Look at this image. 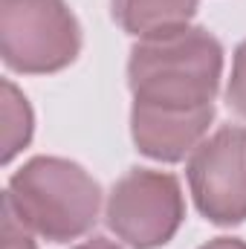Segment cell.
<instances>
[{"label": "cell", "mask_w": 246, "mask_h": 249, "mask_svg": "<svg viewBox=\"0 0 246 249\" xmlns=\"http://www.w3.org/2000/svg\"><path fill=\"white\" fill-rule=\"evenodd\" d=\"M223 78V47L203 26L142 38L127 58L133 105L162 110L211 107Z\"/></svg>", "instance_id": "1"}, {"label": "cell", "mask_w": 246, "mask_h": 249, "mask_svg": "<svg viewBox=\"0 0 246 249\" xmlns=\"http://www.w3.org/2000/svg\"><path fill=\"white\" fill-rule=\"evenodd\" d=\"M3 197L32 232L50 244H70L96 226L102 186L72 160L32 157L9 177Z\"/></svg>", "instance_id": "2"}, {"label": "cell", "mask_w": 246, "mask_h": 249, "mask_svg": "<svg viewBox=\"0 0 246 249\" xmlns=\"http://www.w3.org/2000/svg\"><path fill=\"white\" fill-rule=\"evenodd\" d=\"M81 26L67 0H0V55L23 75H50L78 58Z\"/></svg>", "instance_id": "3"}, {"label": "cell", "mask_w": 246, "mask_h": 249, "mask_svg": "<svg viewBox=\"0 0 246 249\" xmlns=\"http://www.w3.org/2000/svg\"><path fill=\"white\" fill-rule=\"evenodd\" d=\"M105 220L130 249L165 247L185 220L183 186L168 171L130 168L110 188Z\"/></svg>", "instance_id": "4"}, {"label": "cell", "mask_w": 246, "mask_h": 249, "mask_svg": "<svg viewBox=\"0 0 246 249\" xmlns=\"http://www.w3.org/2000/svg\"><path fill=\"white\" fill-rule=\"evenodd\" d=\"M197 212L217 226L246 220V127L223 124L203 139L185 165Z\"/></svg>", "instance_id": "5"}, {"label": "cell", "mask_w": 246, "mask_h": 249, "mask_svg": "<svg viewBox=\"0 0 246 249\" xmlns=\"http://www.w3.org/2000/svg\"><path fill=\"white\" fill-rule=\"evenodd\" d=\"M214 122V105L200 110H162V107H130V136L142 157L157 162L185 160L209 133Z\"/></svg>", "instance_id": "6"}, {"label": "cell", "mask_w": 246, "mask_h": 249, "mask_svg": "<svg viewBox=\"0 0 246 249\" xmlns=\"http://www.w3.org/2000/svg\"><path fill=\"white\" fill-rule=\"evenodd\" d=\"M200 0H113L110 12L119 29L133 38H157L185 29Z\"/></svg>", "instance_id": "7"}, {"label": "cell", "mask_w": 246, "mask_h": 249, "mask_svg": "<svg viewBox=\"0 0 246 249\" xmlns=\"http://www.w3.org/2000/svg\"><path fill=\"white\" fill-rule=\"evenodd\" d=\"M3 165H9L15 160V154H20L29 142H32V107L26 102V96L9 81L3 78Z\"/></svg>", "instance_id": "8"}, {"label": "cell", "mask_w": 246, "mask_h": 249, "mask_svg": "<svg viewBox=\"0 0 246 249\" xmlns=\"http://www.w3.org/2000/svg\"><path fill=\"white\" fill-rule=\"evenodd\" d=\"M226 102L235 113H241L246 119V41L235 50L232 58V75H229V87H226Z\"/></svg>", "instance_id": "9"}, {"label": "cell", "mask_w": 246, "mask_h": 249, "mask_svg": "<svg viewBox=\"0 0 246 249\" xmlns=\"http://www.w3.org/2000/svg\"><path fill=\"white\" fill-rule=\"evenodd\" d=\"M3 249H35L32 229L18 217V212L6 197H3Z\"/></svg>", "instance_id": "10"}, {"label": "cell", "mask_w": 246, "mask_h": 249, "mask_svg": "<svg viewBox=\"0 0 246 249\" xmlns=\"http://www.w3.org/2000/svg\"><path fill=\"white\" fill-rule=\"evenodd\" d=\"M200 249H246V241H241V238H214V241L203 244Z\"/></svg>", "instance_id": "11"}, {"label": "cell", "mask_w": 246, "mask_h": 249, "mask_svg": "<svg viewBox=\"0 0 246 249\" xmlns=\"http://www.w3.org/2000/svg\"><path fill=\"white\" fill-rule=\"evenodd\" d=\"M72 249H122L119 244H113V241H107V238H102V235H93L90 241H84V244H78V247Z\"/></svg>", "instance_id": "12"}]
</instances>
